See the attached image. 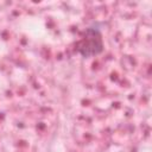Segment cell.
I'll return each mask as SVG.
<instances>
[{
	"instance_id": "obj_1",
	"label": "cell",
	"mask_w": 152,
	"mask_h": 152,
	"mask_svg": "<svg viewBox=\"0 0 152 152\" xmlns=\"http://www.w3.org/2000/svg\"><path fill=\"white\" fill-rule=\"evenodd\" d=\"M78 52L83 57H94L103 51L102 33L96 27H88L83 34V38L77 46Z\"/></svg>"
}]
</instances>
